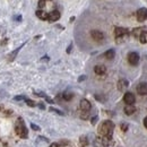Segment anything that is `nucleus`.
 <instances>
[{"mask_svg":"<svg viewBox=\"0 0 147 147\" xmlns=\"http://www.w3.org/2000/svg\"><path fill=\"white\" fill-rule=\"evenodd\" d=\"M44 6H45V0H40L38 1V7L40 8H43Z\"/></svg>","mask_w":147,"mask_h":147,"instance_id":"obj_20","label":"nucleus"},{"mask_svg":"<svg viewBox=\"0 0 147 147\" xmlns=\"http://www.w3.org/2000/svg\"><path fill=\"white\" fill-rule=\"evenodd\" d=\"M123 101L127 103V105H134V103L136 102V97L132 93L127 92L125 93V96H123Z\"/></svg>","mask_w":147,"mask_h":147,"instance_id":"obj_4","label":"nucleus"},{"mask_svg":"<svg viewBox=\"0 0 147 147\" xmlns=\"http://www.w3.org/2000/svg\"><path fill=\"white\" fill-rule=\"evenodd\" d=\"M50 111H53V112H57V113H59V114H63L61 111L57 110V109H53V108H50Z\"/></svg>","mask_w":147,"mask_h":147,"instance_id":"obj_22","label":"nucleus"},{"mask_svg":"<svg viewBox=\"0 0 147 147\" xmlns=\"http://www.w3.org/2000/svg\"><path fill=\"white\" fill-rule=\"evenodd\" d=\"M128 62L131 66H137L139 62V55L137 52H130L128 55Z\"/></svg>","mask_w":147,"mask_h":147,"instance_id":"obj_3","label":"nucleus"},{"mask_svg":"<svg viewBox=\"0 0 147 147\" xmlns=\"http://www.w3.org/2000/svg\"><path fill=\"white\" fill-rule=\"evenodd\" d=\"M129 86V83L127 79H120L119 82H118V88H119V91H121V92H123L126 88H128Z\"/></svg>","mask_w":147,"mask_h":147,"instance_id":"obj_10","label":"nucleus"},{"mask_svg":"<svg viewBox=\"0 0 147 147\" xmlns=\"http://www.w3.org/2000/svg\"><path fill=\"white\" fill-rule=\"evenodd\" d=\"M36 16L40 19H42V20H45V19H48V16H49V14H48V13H45L44 10H41V9H38V10L36 11Z\"/></svg>","mask_w":147,"mask_h":147,"instance_id":"obj_13","label":"nucleus"},{"mask_svg":"<svg viewBox=\"0 0 147 147\" xmlns=\"http://www.w3.org/2000/svg\"><path fill=\"white\" fill-rule=\"evenodd\" d=\"M121 129H122L123 131H127V129H128V125H127V123H122V125H121Z\"/></svg>","mask_w":147,"mask_h":147,"instance_id":"obj_21","label":"nucleus"},{"mask_svg":"<svg viewBox=\"0 0 147 147\" xmlns=\"http://www.w3.org/2000/svg\"><path fill=\"white\" fill-rule=\"evenodd\" d=\"M143 33V28H135L134 30V32H132V34H134V36L138 37L139 38V36H140V34Z\"/></svg>","mask_w":147,"mask_h":147,"instance_id":"obj_18","label":"nucleus"},{"mask_svg":"<svg viewBox=\"0 0 147 147\" xmlns=\"http://www.w3.org/2000/svg\"><path fill=\"white\" fill-rule=\"evenodd\" d=\"M25 101H26V103H27L28 107H35V102H34V101H32V100H27V98H26Z\"/></svg>","mask_w":147,"mask_h":147,"instance_id":"obj_19","label":"nucleus"},{"mask_svg":"<svg viewBox=\"0 0 147 147\" xmlns=\"http://www.w3.org/2000/svg\"><path fill=\"white\" fill-rule=\"evenodd\" d=\"M15 131H16V134L18 135L19 137H22V138H26L27 135H28L27 128L25 127V123H24V121H23L22 118H18V119L16 120V123H15Z\"/></svg>","mask_w":147,"mask_h":147,"instance_id":"obj_2","label":"nucleus"},{"mask_svg":"<svg viewBox=\"0 0 147 147\" xmlns=\"http://www.w3.org/2000/svg\"><path fill=\"white\" fill-rule=\"evenodd\" d=\"M94 71L97 75H104V74L107 73V68L104 66H102V65H97V66H95Z\"/></svg>","mask_w":147,"mask_h":147,"instance_id":"obj_12","label":"nucleus"},{"mask_svg":"<svg viewBox=\"0 0 147 147\" xmlns=\"http://www.w3.org/2000/svg\"><path fill=\"white\" fill-rule=\"evenodd\" d=\"M135 111H136V108H135L134 105H126V107H125V113H126L127 115L134 114Z\"/></svg>","mask_w":147,"mask_h":147,"instance_id":"obj_14","label":"nucleus"},{"mask_svg":"<svg viewBox=\"0 0 147 147\" xmlns=\"http://www.w3.org/2000/svg\"><path fill=\"white\" fill-rule=\"evenodd\" d=\"M63 98L66 100V101H70L71 98L74 97V94L73 93H69V92H66V93H63Z\"/></svg>","mask_w":147,"mask_h":147,"instance_id":"obj_17","label":"nucleus"},{"mask_svg":"<svg viewBox=\"0 0 147 147\" xmlns=\"http://www.w3.org/2000/svg\"><path fill=\"white\" fill-rule=\"evenodd\" d=\"M140 43H147V31H143V33L139 36Z\"/></svg>","mask_w":147,"mask_h":147,"instance_id":"obj_16","label":"nucleus"},{"mask_svg":"<svg viewBox=\"0 0 147 147\" xmlns=\"http://www.w3.org/2000/svg\"><path fill=\"white\" fill-rule=\"evenodd\" d=\"M32 128L35 129V130H40V128H38L37 126H35V125H33V123H32Z\"/></svg>","mask_w":147,"mask_h":147,"instance_id":"obj_23","label":"nucleus"},{"mask_svg":"<svg viewBox=\"0 0 147 147\" xmlns=\"http://www.w3.org/2000/svg\"><path fill=\"white\" fill-rule=\"evenodd\" d=\"M114 55H115V52H114V50H113V49L108 50V51L104 53V57H105L108 60H112V59L114 58Z\"/></svg>","mask_w":147,"mask_h":147,"instance_id":"obj_15","label":"nucleus"},{"mask_svg":"<svg viewBox=\"0 0 147 147\" xmlns=\"http://www.w3.org/2000/svg\"><path fill=\"white\" fill-rule=\"evenodd\" d=\"M70 50H71V45H69V48H68V49H67V52H68V53H69V52H70Z\"/></svg>","mask_w":147,"mask_h":147,"instance_id":"obj_27","label":"nucleus"},{"mask_svg":"<svg viewBox=\"0 0 147 147\" xmlns=\"http://www.w3.org/2000/svg\"><path fill=\"white\" fill-rule=\"evenodd\" d=\"M60 18V13L58 10H53L51 13H49V16H48V20L49 22H57L58 19Z\"/></svg>","mask_w":147,"mask_h":147,"instance_id":"obj_9","label":"nucleus"},{"mask_svg":"<svg viewBox=\"0 0 147 147\" xmlns=\"http://www.w3.org/2000/svg\"><path fill=\"white\" fill-rule=\"evenodd\" d=\"M144 126H145V127L147 128V117L145 118V119H144Z\"/></svg>","mask_w":147,"mask_h":147,"instance_id":"obj_25","label":"nucleus"},{"mask_svg":"<svg viewBox=\"0 0 147 147\" xmlns=\"http://www.w3.org/2000/svg\"><path fill=\"white\" fill-rule=\"evenodd\" d=\"M79 107H80V110L83 111V112H88V111L91 110V108H92L90 101H87V100H85V98L80 101Z\"/></svg>","mask_w":147,"mask_h":147,"instance_id":"obj_7","label":"nucleus"},{"mask_svg":"<svg viewBox=\"0 0 147 147\" xmlns=\"http://www.w3.org/2000/svg\"><path fill=\"white\" fill-rule=\"evenodd\" d=\"M91 36L95 40V41H97V42H100V41H102L103 38H104V34L101 32V31H96V30H93L92 32H91Z\"/></svg>","mask_w":147,"mask_h":147,"instance_id":"obj_8","label":"nucleus"},{"mask_svg":"<svg viewBox=\"0 0 147 147\" xmlns=\"http://www.w3.org/2000/svg\"><path fill=\"white\" fill-rule=\"evenodd\" d=\"M137 15V20L138 22H144L147 19V8H140L136 13Z\"/></svg>","mask_w":147,"mask_h":147,"instance_id":"obj_5","label":"nucleus"},{"mask_svg":"<svg viewBox=\"0 0 147 147\" xmlns=\"http://www.w3.org/2000/svg\"><path fill=\"white\" fill-rule=\"evenodd\" d=\"M128 31L126 28H122V27H117L114 30V35H115V38L117 40H121L122 37H125L127 35Z\"/></svg>","mask_w":147,"mask_h":147,"instance_id":"obj_6","label":"nucleus"},{"mask_svg":"<svg viewBox=\"0 0 147 147\" xmlns=\"http://www.w3.org/2000/svg\"><path fill=\"white\" fill-rule=\"evenodd\" d=\"M137 92L140 95H146L147 94V83H140L137 86Z\"/></svg>","mask_w":147,"mask_h":147,"instance_id":"obj_11","label":"nucleus"},{"mask_svg":"<svg viewBox=\"0 0 147 147\" xmlns=\"http://www.w3.org/2000/svg\"><path fill=\"white\" fill-rule=\"evenodd\" d=\"M96 120H97V117H95V118H93V119H92V123H93V125H94V123L96 122Z\"/></svg>","mask_w":147,"mask_h":147,"instance_id":"obj_24","label":"nucleus"},{"mask_svg":"<svg viewBox=\"0 0 147 147\" xmlns=\"http://www.w3.org/2000/svg\"><path fill=\"white\" fill-rule=\"evenodd\" d=\"M113 129H114V123L112 121H110V120H107V121H103L102 125L100 126L98 132L103 137H110V138H112Z\"/></svg>","mask_w":147,"mask_h":147,"instance_id":"obj_1","label":"nucleus"},{"mask_svg":"<svg viewBox=\"0 0 147 147\" xmlns=\"http://www.w3.org/2000/svg\"><path fill=\"white\" fill-rule=\"evenodd\" d=\"M50 147H59V146H58V144H51Z\"/></svg>","mask_w":147,"mask_h":147,"instance_id":"obj_26","label":"nucleus"}]
</instances>
